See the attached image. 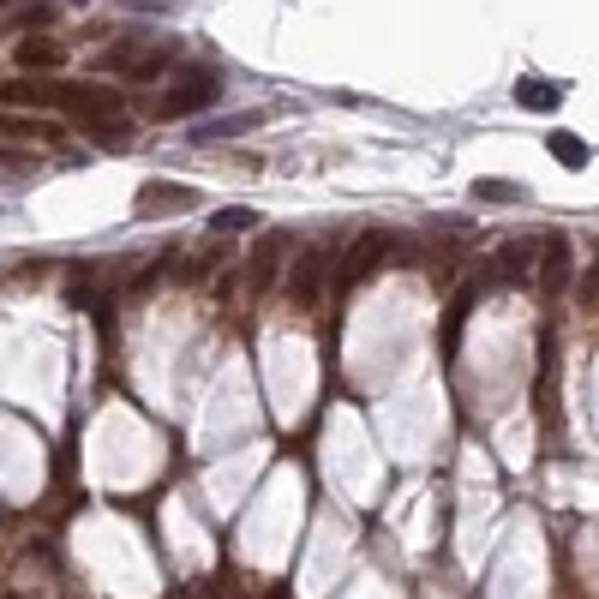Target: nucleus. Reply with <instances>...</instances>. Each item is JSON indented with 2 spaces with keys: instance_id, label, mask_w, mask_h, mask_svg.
Returning <instances> with one entry per match:
<instances>
[{
  "instance_id": "nucleus-1",
  "label": "nucleus",
  "mask_w": 599,
  "mask_h": 599,
  "mask_svg": "<svg viewBox=\"0 0 599 599\" xmlns=\"http://www.w3.org/2000/svg\"><path fill=\"white\" fill-rule=\"evenodd\" d=\"M222 96V78L210 72V66H186L168 90H162V102H156V114L162 120H186V114H198V108H210Z\"/></svg>"
},
{
  "instance_id": "nucleus-2",
  "label": "nucleus",
  "mask_w": 599,
  "mask_h": 599,
  "mask_svg": "<svg viewBox=\"0 0 599 599\" xmlns=\"http://www.w3.org/2000/svg\"><path fill=\"white\" fill-rule=\"evenodd\" d=\"M60 108H66V114H84L90 126H102V114L120 108V90H114V84H90V78H60Z\"/></svg>"
},
{
  "instance_id": "nucleus-3",
  "label": "nucleus",
  "mask_w": 599,
  "mask_h": 599,
  "mask_svg": "<svg viewBox=\"0 0 599 599\" xmlns=\"http://www.w3.org/2000/svg\"><path fill=\"white\" fill-rule=\"evenodd\" d=\"M186 204H198V192L192 186H180V180H150V186H138V216H174V210H186Z\"/></svg>"
},
{
  "instance_id": "nucleus-4",
  "label": "nucleus",
  "mask_w": 599,
  "mask_h": 599,
  "mask_svg": "<svg viewBox=\"0 0 599 599\" xmlns=\"http://www.w3.org/2000/svg\"><path fill=\"white\" fill-rule=\"evenodd\" d=\"M0 102L6 108H60V78H6Z\"/></svg>"
},
{
  "instance_id": "nucleus-5",
  "label": "nucleus",
  "mask_w": 599,
  "mask_h": 599,
  "mask_svg": "<svg viewBox=\"0 0 599 599\" xmlns=\"http://www.w3.org/2000/svg\"><path fill=\"white\" fill-rule=\"evenodd\" d=\"M390 246H396V240H390L384 228H366V234L354 240V258H348V264L336 270V282H342V288H354V282H360V276H366L372 264H384V252H390Z\"/></svg>"
},
{
  "instance_id": "nucleus-6",
  "label": "nucleus",
  "mask_w": 599,
  "mask_h": 599,
  "mask_svg": "<svg viewBox=\"0 0 599 599\" xmlns=\"http://www.w3.org/2000/svg\"><path fill=\"white\" fill-rule=\"evenodd\" d=\"M318 288H324V252H306L288 276V294H294V306H318Z\"/></svg>"
},
{
  "instance_id": "nucleus-7",
  "label": "nucleus",
  "mask_w": 599,
  "mask_h": 599,
  "mask_svg": "<svg viewBox=\"0 0 599 599\" xmlns=\"http://www.w3.org/2000/svg\"><path fill=\"white\" fill-rule=\"evenodd\" d=\"M540 378H534V414L546 420V432H558V384H552V342H540Z\"/></svg>"
},
{
  "instance_id": "nucleus-8",
  "label": "nucleus",
  "mask_w": 599,
  "mask_h": 599,
  "mask_svg": "<svg viewBox=\"0 0 599 599\" xmlns=\"http://www.w3.org/2000/svg\"><path fill=\"white\" fill-rule=\"evenodd\" d=\"M60 60H66V54H60L54 36H24V42H18V66H24L30 78H36V72H54Z\"/></svg>"
},
{
  "instance_id": "nucleus-9",
  "label": "nucleus",
  "mask_w": 599,
  "mask_h": 599,
  "mask_svg": "<svg viewBox=\"0 0 599 599\" xmlns=\"http://www.w3.org/2000/svg\"><path fill=\"white\" fill-rule=\"evenodd\" d=\"M540 288H546V294H564V288H570V246H564V234H552V240H546V270H540Z\"/></svg>"
},
{
  "instance_id": "nucleus-10",
  "label": "nucleus",
  "mask_w": 599,
  "mask_h": 599,
  "mask_svg": "<svg viewBox=\"0 0 599 599\" xmlns=\"http://www.w3.org/2000/svg\"><path fill=\"white\" fill-rule=\"evenodd\" d=\"M282 252H288V234H270L264 252H258V264H252V294H270V288H276V264H282Z\"/></svg>"
},
{
  "instance_id": "nucleus-11",
  "label": "nucleus",
  "mask_w": 599,
  "mask_h": 599,
  "mask_svg": "<svg viewBox=\"0 0 599 599\" xmlns=\"http://www.w3.org/2000/svg\"><path fill=\"white\" fill-rule=\"evenodd\" d=\"M558 84H546V78H516V102L522 108H558Z\"/></svg>"
},
{
  "instance_id": "nucleus-12",
  "label": "nucleus",
  "mask_w": 599,
  "mask_h": 599,
  "mask_svg": "<svg viewBox=\"0 0 599 599\" xmlns=\"http://www.w3.org/2000/svg\"><path fill=\"white\" fill-rule=\"evenodd\" d=\"M258 120H264L258 108H252V114H228V120H204V126H198L192 138H198V144H204V138H234V132H252Z\"/></svg>"
},
{
  "instance_id": "nucleus-13",
  "label": "nucleus",
  "mask_w": 599,
  "mask_h": 599,
  "mask_svg": "<svg viewBox=\"0 0 599 599\" xmlns=\"http://www.w3.org/2000/svg\"><path fill=\"white\" fill-rule=\"evenodd\" d=\"M534 252H540L534 240H510V246L498 252V276H504V282H516V276H522V270L534 264Z\"/></svg>"
},
{
  "instance_id": "nucleus-14",
  "label": "nucleus",
  "mask_w": 599,
  "mask_h": 599,
  "mask_svg": "<svg viewBox=\"0 0 599 599\" xmlns=\"http://www.w3.org/2000/svg\"><path fill=\"white\" fill-rule=\"evenodd\" d=\"M552 156H558L564 168H588V156H594V150H588L576 132H552Z\"/></svg>"
},
{
  "instance_id": "nucleus-15",
  "label": "nucleus",
  "mask_w": 599,
  "mask_h": 599,
  "mask_svg": "<svg viewBox=\"0 0 599 599\" xmlns=\"http://www.w3.org/2000/svg\"><path fill=\"white\" fill-rule=\"evenodd\" d=\"M210 228H216V234H240V228H258V216H252V210H216Z\"/></svg>"
},
{
  "instance_id": "nucleus-16",
  "label": "nucleus",
  "mask_w": 599,
  "mask_h": 599,
  "mask_svg": "<svg viewBox=\"0 0 599 599\" xmlns=\"http://www.w3.org/2000/svg\"><path fill=\"white\" fill-rule=\"evenodd\" d=\"M0 132H6V138H54V126H36V120H18V114H0Z\"/></svg>"
},
{
  "instance_id": "nucleus-17",
  "label": "nucleus",
  "mask_w": 599,
  "mask_h": 599,
  "mask_svg": "<svg viewBox=\"0 0 599 599\" xmlns=\"http://www.w3.org/2000/svg\"><path fill=\"white\" fill-rule=\"evenodd\" d=\"M120 72H126L132 84H144V78H162V72H168V60H162V54H150V60H126Z\"/></svg>"
},
{
  "instance_id": "nucleus-18",
  "label": "nucleus",
  "mask_w": 599,
  "mask_h": 599,
  "mask_svg": "<svg viewBox=\"0 0 599 599\" xmlns=\"http://www.w3.org/2000/svg\"><path fill=\"white\" fill-rule=\"evenodd\" d=\"M468 306H474V288H462V294H456V306H450V324H444V348H456V330H462Z\"/></svg>"
},
{
  "instance_id": "nucleus-19",
  "label": "nucleus",
  "mask_w": 599,
  "mask_h": 599,
  "mask_svg": "<svg viewBox=\"0 0 599 599\" xmlns=\"http://www.w3.org/2000/svg\"><path fill=\"white\" fill-rule=\"evenodd\" d=\"M18 18H24V24H30V36H42V30H48V24H54V6H24V12H18Z\"/></svg>"
},
{
  "instance_id": "nucleus-20",
  "label": "nucleus",
  "mask_w": 599,
  "mask_h": 599,
  "mask_svg": "<svg viewBox=\"0 0 599 599\" xmlns=\"http://www.w3.org/2000/svg\"><path fill=\"white\" fill-rule=\"evenodd\" d=\"M522 186H510V180H474V198H516Z\"/></svg>"
}]
</instances>
